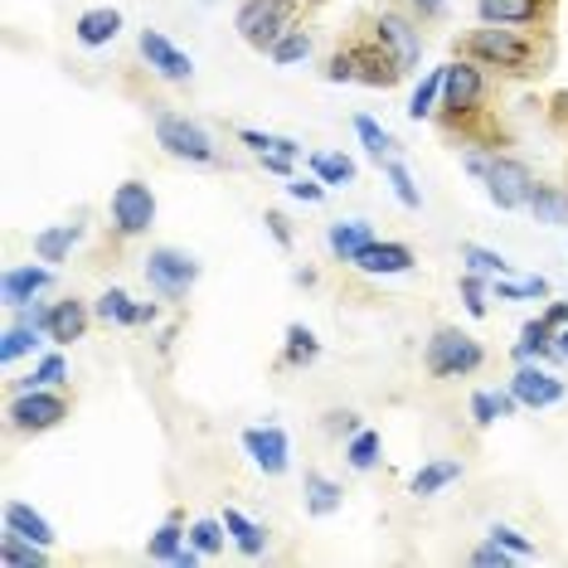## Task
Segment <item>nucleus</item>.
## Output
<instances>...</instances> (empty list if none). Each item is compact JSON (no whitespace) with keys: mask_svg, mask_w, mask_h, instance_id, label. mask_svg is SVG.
<instances>
[{"mask_svg":"<svg viewBox=\"0 0 568 568\" xmlns=\"http://www.w3.org/2000/svg\"><path fill=\"white\" fill-rule=\"evenodd\" d=\"M462 54L476 59L481 69H496V73H529L539 49L525 30H515V24H481V30H471L467 40H462Z\"/></svg>","mask_w":568,"mask_h":568,"instance_id":"nucleus-1","label":"nucleus"},{"mask_svg":"<svg viewBox=\"0 0 568 568\" xmlns=\"http://www.w3.org/2000/svg\"><path fill=\"white\" fill-rule=\"evenodd\" d=\"M549 355H559V351H554V326H549L545 316H539V321H525V326H520V341H515V359L525 365V359H549Z\"/></svg>","mask_w":568,"mask_h":568,"instance_id":"nucleus-24","label":"nucleus"},{"mask_svg":"<svg viewBox=\"0 0 568 568\" xmlns=\"http://www.w3.org/2000/svg\"><path fill=\"white\" fill-rule=\"evenodd\" d=\"M369 243H374L369 219H341V224L326 229V248H331L335 263H355V257L365 253Z\"/></svg>","mask_w":568,"mask_h":568,"instance_id":"nucleus-19","label":"nucleus"},{"mask_svg":"<svg viewBox=\"0 0 568 568\" xmlns=\"http://www.w3.org/2000/svg\"><path fill=\"white\" fill-rule=\"evenodd\" d=\"M326 83H355V49H341L326 59Z\"/></svg>","mask_w":568,"mask_h":568,"instance_id":"nucleus-46","label":"nucleus"},{"mask_svg":"<svg viewBox=\"0 0 568 568\" xmlns=\"http://www.w3.org/2000/svg\"><path fill=\"white\" fill-rule=\"evenodd\" d=\"M200 257H190L185 248H171V243H161V248H151L146 257V282L151 292H161L165 302H180V296H190V287L200 282Z\"/></svg>","mask_w":568,"mask_h":568,"instance_id":"nucleus-6","label":"nucleus"},{"mask_svg":"<svg viewBox=\"0 0 568 568\" xmlns=\"http://www.w3.org/2000/svg\"><path fill=\"white\" fill-rule=\"evenodd\" d=\"M263 224H267V234L277 239V248H292V243H296V234H292V219H287V214H277V210H273V214L263 219Z\"/></svg>","mask_w":568,"mask_h":568,"instance_id":"nucleus-50","label":"nucleus"},{"mask_svg":"<svg viewBox=\"0 0 568 568\" xmlns=\"http://www.w3.org/2000/svg\"><path fill=\"white\" fill-rule=\"evenodd\" d=\"M224 539H229L224 520H195V525H190V545L204 549V554H219V549H224Z\"/></svg>","mask_w":568,"mask_h":568,"instance_id":"nucleus-43","label":"nucleus"},{"mask_svg":"<svg viewBox=\"0 0 568 568\" xmlns=\"http://www.w3.org/2000/svg\"><path fill=\"white\" fill-rule=\"evenodd\" d=\"M296 287H316V273H312V267H296Z\"/></svg>","mask_w":568,"mask_h":568,"instance_id":"nucleus-58","label":"nucleus"},{"mask_svg":"<svg viewBox=\"0 0 568 568\" xmlns=\"http://www.w3.org/2000/svg\"><path fill=\"white\" fill-rule=\"evenodd\" d=\"M312 49H316L312 30H287L273 49H267V59H273L277 69H292V63H306V59H312Z\"/></svg>","mask_w":568,"mask_h":568,"instance_id":"nucleus-34","label":"nucleus"},{"mask_svg":"<svg viewBox=\"0 0 568 568\" xmlns=\"http://www.w3.org/2000/svg\"><path fill=\"white\" fill-rule=\"evenodd\" d=\"M73 243H79V224L44 229V234H34V257H40V263H63V257L73 253Z\"/></svg>","mask_w":568,"mask_h":568,"instance_id":"nucleus-29","label":"nucleus"},{"mask_svg":"<svg viewBox=\"0 0 568 568\" xmlns=\"http://www.w3.org/2000/svg\"><path fill=\"white\" fill-rule=\"evenodd\" d=\"M379 452H384V443H379V433H369V428H359V433H351V443H345V462H351L355 471H369L374 462H379Z\"/></svg>","mask_w":568,"mask_h":568,"instance_id":"nucleus-40","label":"nucleus"},{"mask_svg":"<svg viewBox=\"0 0 568 568\" xmlns=\"http://www.w3.org/2000/svg\"><path fill=\"white\" fill-rule=\"evenodd\" d=\"M243 452H248L253 467L263 476H282L292 467V443H287V433H282V428H273V423H267V428H248V433H243Z\"/></svg>","mask_w":568,"mask_h":568,"instance_id":"nucleus-13","label":"nucleus"},{"mask_svg":"<svg viewBox=\"0 0 568 568\" xmlns=\"http://www.w3.org/2000/svg\"><path fill=\"white\" fill-rule=\"evenodd\" d=\"M49 287H54V267H44V263H24V267H10V273L0 277V302H6V306L40 302Z\"/></svg>","mask_w":568,"mask_h":568,"instance_id":"nucleus-15","label":"nucleus"},{"mask_svg":"<svg viewBox=\"0 0 568 568\" xmlns=\"http://www.w3.org/2000/svg\"><path fill=\"white\" fill-rule=\"evenodd\" d=\"M136 306L141 302H132V296H126L122 287H108L93 302V316L98 321H108V326H136Z\"/></svg>","mask_w":568,"mask_h":568,"instance_id":"nucleus-30","label":"nucleus"},{"mask_svg":"<svg viewBox=\"0 0 568 568\" xmlns=\"http://www.w3.org/2000/svg\"><path fill=\"white\" fill-rule=\"evenodd\" d=\"M88 321H93V306L79 302V296H63V302H54V312H49V341L54 345L83 341Z\"/></svg>","mask_w":568,"mask_h":568,"instance_id":"nucleus-18","label":"nucleus"},{"mask_svg":"<svg viewBox=\"0 0 568 568\" xmlns=\"http://www.w3.org/2000/svg\"><path fill=\"white\" fill-rule=\"evenodd\" d=\"M510 389H515V398H520V408H554V404H564V379H559V374H549L545 365H535V359H525V365L515 369Z\"/></svg>","mask_w":568,"mask_h":568,"instance_id":"nucleus-12","label":"nucleus"},{"mask_svg":"<svg viewBox=\"0 0 568 568\" xmlns=\"http://www.w3.org/2000/svg\"><path fill=\"white\" fill-rule=\"evenodd\" d=\"M486 539H496V545H500V549H510L515 559H529V554H535V545H529L520 529H510V525H490V535H486Z\"/></svg>","mask_w":568,"mask_h":568,"instance_id":"nucleus-45","label":"nucleus"},{"mask_svg":"<svg viewBox=\"0 0 568 568\" xmlns=\"http://www.w3.org/2000/svg\"><path fill=\"white\" fill-rule=\"evenodd\" d=\"M263 161V171H273V175H292V156H257Z\"/></svg>","mask_w":568,"mask_h":568,"instance_id":"nucleus-54","label":"nucleus"},{"mask_svg":"<svg viewBox=\"0 0 568 568\" xmlns=\"http://www.w3.org/2000/svg\"><path fill=\"white\" fill-rule=\"evenodd\" d=\"M457 476H462V462H428V467L408 481V490L413 496H437V490H447Z\"/></svg>","mask_w":568,"mask_h":568,"instance_id":"nucleus-35","label":"nucleus"},{"mask_svg":"<svg viewBox=\"0 0 568 568\" xmlns=\"http://www.w3.org/2000/svg\"><path fill=\"white\" fill-rule=\"evenodd\" d=\"M384 180H389V190H394V200L404 204V210H423V190L413 185V175H408V165L398 161V156H389L384 161Z\"/></svg>","mask_w":568,"mask_h":568,"instance_id":"nucleus-37","label":"nucleus"},{"mask_svg":"<svg viewBox=\"0 0 568 568\" xmlns=\"http://www.w3.org/2000/svg\"><path fill=\"white\" fill-rule=\"evenodd\" d=\"M156 321H161V306L156 302H141L136 306V326H156Z\"/></svg>","mask_w":568,"mask_h":568,"instance_id":"nucleus-53","label":"nucleus"},{"mask_svg":"<svg viewBox=\"0 0 568 568\" xmlns=\"http://www.w3.org/2000/svg\"><path fill=\"white\" fill-rule=\"evenodd\" d=\"M374 44H379L384 54L398 63V69H404V79L423 63V34H418V24H413L408 16H398V10H379V16H374Z\"/></svg>","mask_w":568,"mask_h":568,"instance_id":"nucleus-7","label":"nucleus"},{"mask_svg":"<svg viewBox=\"0 0 568 568\" xmlns=\"http://www.w3.org/2000/svg\"><path fill=\"white\" fill-rule=\"evenodd\" d=\"M141 59L151 63V73H156V79H165V83H190L195 79V59L190 54H180V49L165 40L161 30H141Z\"/></svg>","mask_w":568,"mask_h":568,"instance_id":"nucleus-11","label":"nucleus"},{"mask_svg":"<svg viewBox=\"0 0 568 568\" xmlns=\"http://www.w3.org/2000/svg\"><path fill=\"white\" fill-rule=\"evenodd\" d=\"M462 263H467V273H481V277H510L506 257L496 248H481V243H462Z\"/></svg>","mask_w":568,"mask_h":568,"instance_id":"nucleus-38","label":"nucleus"},{"mask_svg":"<svg viewBox=\"0 0 568 568\" xmlns=\"http://www.w3.org/2000/svg\"><path fill=\"white\" fill-rule=\"evenodd\" d=\"M0 564L6 568H44L49 564V545H34V539L6 529V535H0Z\"/></svg>","mask_w":568,"mask_h":568,"instance_id":"nucleus-22","label":"nucleus"},{"mask_svg":"<svg viewBox=\"0 0 568 568\" xmlns=\"http://www.w3.org/2000/svg\"><path fill=\"white\" fill-rule=\"evenodd\" d=\"M224 525H229V539L239 545L243 559H263V554H267V529L257 525V520H248L243 510L229 506V510H224Z\"/></svg>","mask_w":568,"mask_h":568,"instance_id":"nucleus-21","label":"nucleus"},{"mask_svg":"<svg viewBox=\"0 0 568 568\" xmlns=\"http://www.w3.org/2000/svg\"><path fill=\"white\" fill-rule=\"evenodd\" d=\"M44 335L49 331L30 326V321H16V326H6V335H0V359H6V365H16L20 355H34V345H40Z\"/></svg>","mask_w":568,"mask_h":568,"instance_id":"nucleus-31","label":"nucleus"},{"mask_svg":"<svg viewBox=\"0 0 568 568\" xmlns=\"http://www.w3.org/2000/svg\"><path fill=\"white\" fill-rule=\"evenodd\" d=\"M287 195L302 200V204H321V200H326V185H321L316 175H312V180H306V175H292V180H287Z\"/></svg>","mask_w":568,"mask_h":568,"instance_id":"nucleus-47","label":"nucleus"},{"mask_svg":"<svg viewBox=\"0 0 568 568\" xmlns=\"http://www.w3.org/2000/svg\"><path fill=\"white\" fill-rule=\"evenodd\" d=\"M408 6H413V16L418 20H437L447 10V0H408Z\"/></svg>","mask_w":568,"mask_h":568,"instance_id":"nucleus-52","label":"nucleus"},{"mask_svg":"<svg viewBox=\"0 0 568 568\" xmlns=\"http://www.w3.org/2000/svg\"><path fill=\"white\" fill-rule=\"evenodd\" d=\"M156 146L175 161H190V165H219V146L214 136L204 132L200 122L180 118V112H156Z\"/></svg>","mask_w":568,"mask_h":568,"instance_id":"nucleus-2","label":"nucleus"},{"mask_svg":"<svg viewBox=\"0 0 568 568\" xmlns=\"http://www.w3.org/2000/svg\"><path fill=\"white\" fill-rule=\"evenodd\" d=\"M490 292H496L500 302H535V296H549V282L545 277H525V282L490 277Z\"/></svg>","mask_w":568,"mask_h":568,"instance_id":"nucleus-42","label":"nucleus"},{"mask_svg":"<svg viewBox=\"0 0 568 568\" xmlns=\"http://www.w3.org/2000/svg\"><path fill=\"white\" fill-rule=\"evenodd\" d=\"M510 559H515V554L500 549L496 539H486L481 549H471V564H481V568H510Z\"/></svg>","mask_w":568,"mask_h":568,"instance_id":"nucleus-48","label":"nucleus"},{"mask_svg":"<svg viewBox=\"0 0 568 568\" xmlns=\"http://www.w3.org/2000/svg\"><path fill=\"white\" fill-rule=\"evenodd\" d=\"M316 359H321V341H316V331H306V326H287V345H282V365L306 369V365H316Z\"/></svg>","mask_w":568,"mask_h":568,"instance_id":"nucleus-32","label":"nucleus"},{"mask_svg":"<svg viewBox=\"0 0 568 568\" xmlns=\"http://www.w3.org/2000/svg\"><path fill=\"white\" fill-rule=\"evenodd\" d=\"M185 539H190V529H185V520L180 515H171L156 535H151V545H146V559L151 564H175V554L185 549Z\"/></svg>","mask_w":568,"mask_h":568,"instance_id":"nucleus-27","label":"nucleus"},{"mask_svg":"<svg viewBox=\"0 0 568 568\" xmlns=\"http://www.w3.org/2000/svg\"><path fill=\"white\" fill-rule=\"evenodd\" d=\"M63 379H69V359H63V355H44L40 365H34L30 379L16 384V394H24V389H54V384H63Z\"/></svg>","mask_w":568,"mask_h":568,"instance_id":"nucleus-41","label":"nucleus"},{"mask_svg":"<svg viewBox=\"0 0 568 568\" xmlns=\"http://www.w3.org/2000/svg\"><path fill=\"white\" fill-rule=\"evenodd\" d=\"M6 529L34 539V545H54V525H49L34 506H24V500H10V506H6Z\"/></svg>","mask_w":568,"mask_h":568,"instance_id":"nucleus-23","label":"nucleus"},{"mask_svg":"<svg viewBox=\"0 0 568 568\" xmlns=\"http://www.w3.org/2000/svg\"><path fill=\"white\" fill-rule=\"evenodd\" d=\"M118 34H122V10L118 6H93V10H83V16L73 20V40L88 44V49L112 44Z\"/></svg>","mask_w":568,"mask_h":568,"instance_id":"nucleus-16","label":"nucleus"},{"mask_svg":"<svg viewBox=\"0 0 568 568\" xmlns=\"http://www.w3.org/2000/svg\"><path fill=\"white\" fill-rule=\"evenodd\" d=\"M476 16H481V24H515V30H525V24L545 20V0H476Z\"/></svg>","mask_w":568,"mask_h":568,"instance_id":"nucleus-17","label":"nucleus"},{"mask_svg":"<svg viewBox=\"0 0 568 568\" xmlns=\"http://www.w3.org/2000/svg\"><path fill=\"white\" fill-rule=\"evenodd\" d=\"M554 351H559V355L568 359V326H559V331H554Z\"/></svg>","mask_w":568,"mask_h":568,"instance_id":"nucleus-57","label":"nucleus"},{"mask_svg":"<svg viewBox=\"0 0 568 568\" xmlns=\"http://www.w3.org/2000/svg\"><path fill=\"white\" fill-rule=\"evenodd\" d=\"M486 365V351H481V341L467 331H457V326H443V331H433V341H428V369L437 374V379H467V374H476Z\"/></svg>","mask_w":568,"mask_h":568,"instance_id":"nucleus-3","label":"nucleus"},{"mask_svg":"<svg viewBox=\"0 0 568 568\" xmlns=\"http://www.w3.org/2000/svg\"><path fill=\"white\" fill-rule=\"evenodd\" d=\"M69 418V398L54 389H24L10 398V428L16 433H49Z\"/></svg>","mask_w":568,"mask_h":568,"instance_id":"nucleus-10","label":"nucleus"},{"mask_svg":"<svg viewBox=\"0 0 568 568\" xmlns=\"http://www.w3.org/2000/svg\"><path fill=\"white\" fill-rule=\"evenodd\" d=\"M443 83H447V63H443V69H433L428 79H423L418 88H413V98H408V118H413V122H428L433 112H437V98H443Z\"/></svg>","mask_w":568,"mask_h":568,"instance_id":"nucleus-33","label":"nucleus"},{"mask_svg":"<svg viewBox=\"0 0 568 568\" xmlns=\"http://www.w3.org/2000/svg\"><path fill=\"white\" fill-rule=\"evenodd\" d=\"M481 185H486V195H490V204H496V210H529V200H535V185H539V180L529 175L525 161L490 151Z\"/></svg>","mask_w":568,"mask_h":568,"instance_id":"nucleus-4","label":"nucleus"},{"mask_svg":"<svg viewBox=\"0 0 568 568\" xmlns=\"http://www.w3.org/2000/svg\"><path fill=\"white\" fill-rule=\"evenodd\" d=\"M539 224H568V195L554 185H535V200H529Z\"/></svg>","mask_w":568,"mask_h":568,"instance_id":"nucleus-39","label":"nucleus"},{"mask_svg":"<svg viewBox=\"0 0 568 568\" xmlns=\"http://www.w3.org/2000/svg\"><path fill=\"white\" fill-rule=\"evenodd\" d=\"M500 418V408H496V394H471V423H476V428H490V423H496Z\"/></svg>","mask_w":568,"mask_h":568,"instance_id":"nucleus-49","label":"nucleus"},{"mask_svg":"<svg viewBox=\"0 0 568 568\" xmlns=\"http://www.w3.org/2000/svg\"><path fill=\"white\" fill-rule=\"evenodd\" d=\"M413 263H418V257H413V248L408 243H394V239H374L365 253L355 257V273H365V277H404V273H413Z\"/></svg>","mask_w":568,"mask_h":568,"instance_id":"nucleus-14","label":"nucleus"},{"mask_svg":"<svg viewBox=\"0 0 568 568\" xmlns=\"http://www.w3.org/2000/svg\"><path fill=\"white\" fill-rule=\"evenodd\" d=\"M486 98V79H481V63L476 59H452L447 63V83H443V112L447 122H462L481 108Z\"/></svg>","mask_w":568,"mask_h":568,"instance_id":"nucleus-9","label":"nucleus"},{"mask_svg":"<svg viewBox=\"0 0 568 568\" xmlns=\"http://www.w3.org/2000/svg\"><path fill=\"white\" fill-rule=\"evenodd\" d=\"M312 175L321 180V185H351V180H355V161L341 156V151H316V156H312Z\"/></svg>","mask_w":568,"mask_h":568,"instance_id":"nucleus-36","label":"nucleus"},{"mask_svg":"<svg viewBox=\"0 0 568 568\" xmlns=\"http://www.w3.org/2000/svg\"><path fill=\"white\" fill-rule=\"evenodd\" d=\"M239 141L253 156H302V141L296 136H277V132H257V126H239Z\"/></svg>","mask_w":568,"mask_h":568,"instance_id":"nucleus-25","label":"nucleus"},{"mask_svg":"<svg viewBox=\"0 0 568 568\" xmlns=\"http://www.w3.org/2000/svg\"><path fill=\"white\" fill-rule=\"evenodd\" d=\"M151 224H156V195H151V185L146 180H122L112 190V229L122 239H141Z\"/></svg>","mask_w":568,"mask_h":568,"instance_id":"nucleus-8","label":"nucleus"},{"mask_svg":"<svg viewBox=\"0 0 568 568\" xmlns=\"http://www.w3.org/2000/svg\"><path fill=\"white\" fill-rule=\"evenodd\" d=\"M355 136H359V146H365V156H369V161H379V165L398 151V141H394L389 132H384V126L374 122L369 112H355Z\"/></svg>","mask_w":568,"mask_h":568,"instance_id":"nucleus-28","label":"nucleus"},{"mask_svg":"<svg viewBox=\"0 0 568 568\" xmlns=\"http://www.w3.org/2000/svg\"><path fill=\"white\" fill-rule=\"evenodd\" d=\"M326 433L351 437V433H359V418H355V413H326Z\"/></svg>","mask_w":568,"mask_h":568,"instance_id":"nucleus-51","label":"nucleus"},{"mask_svg":"<svg viewBox=\"0 0 568 568\" xmlns=\"http://www.w3.org/2000/svg\"><path fill=\"white\" fill-rule=\"evenodd\" d=\"M545 321H549L554 331H559V326H568V302H554L549 312H545Z\"/></svg>","mask_w":568,"mask_h":568,"instance_id":"nucleus-56","label":"nucleus"},{"mask_svg":"<svg viewBox=\"0 0 568 568\" xmlns=\"http://www.w3.org/2000/svg\"><path fill=\"white\" fill-rule=\"evenodd\" d=\"M302 496H306V515H335L341 510V496L345 490L331 481V476H321V471H306V481H302Z\"/></svg>","mask_w":568,"mask_h":568,"instance_id":"nucleus-26","label":"nucleus"},{"mask_svg":"<svg viewBox=\"0 0 568 568\" xmlns=\"http://www.w3.org/2000/svg\"><path fill=\"white\" fill-rule=\"evenodd\" d=\"M200 559H204V549H195V545H185V549H180V554H175V568H195Z\"/></svg>","mask_w":568,"mask_h":568,"instance_id":"nucleus-55","label":"nucleus"},{"mask_svg":"<svg viewBox=\"0 0 568 568\" xmlns=\"http://www.w3.org/2000/svg\"><path fill=\"white\" fill-rule=\"evenodd\" d=\"M486 282H490V277H481V273H462V302H467V312H471L476 321L490 312V302H486Z\"/></svg>","mask_w":568,"mask_h":568,"instance_id":"nucleus-44","label":"nucleus"},{"mask_svg":"<svg viewBox=\"0 0 568 568\" xmlns=\"http://www.w3.org/2000/svg\"><path fill=\"white\" fill-rule=\"evenodd\" d=\"M404 79V69L384 54L379 44H359L355 49V83H369V88H394Z\"/></svg>","mask_w":568,"mask_h":568,"instance_id":"nucleus-20","label":"nucleus"},{"mask_svg":"<svg viewBox=\"0 0 568 568\" xmlns=\"http://www.w3.org/2000/svg\"><path fill=\"white\" fill-rule=\"evenodd\" d=\"M292 20H296V6L292 0H243L239 6V34H243V44H253V49H273L282 34L292 30Z\"/></svg>","mask_w":568,"mask_h":568,"instance_id":"nucleus-5","label":"nucleus"}]
</instances>
